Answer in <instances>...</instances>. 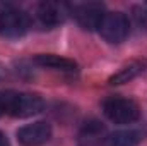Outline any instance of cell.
Wrapping results in <instances>:
<instances>
[{
  "mask_svg": "<svg viewBox=\"0 0 147 146\" xmlns=\"http://www.w3.org/2000/svg\"><path fill=\"white\" fill-rule=\"evenodd\" d=\"M28 29H29V17L22 9L12 3L0 5V36L16 40L24 36Z\"/></svg>",
  "mask_w": 147,
  "mask_h": 146,
  "instance_id": "cell-1",
  "label": "cell"
},
{
  "mask_svg": "<svg viewBox=\"0 0 147 146\" xmlns=\"http://www.w3.org/2000/svg\"><path fill=\"white\" fill-rule=\"evenodd\" d=\"M103 112L105 115L115 124H132L139 120L140 108L139 105L130 98L121 96H111L103 102Z\"/></svg>",
  "mask_w": 147,
  "mask_h": 146,
  "instance_id": "cell-2",
  "label": "cell"
},
{
  "mask_svg": "<svg viewBox=\"0 0 147 146\" xmlns=\"http://www.w3.org/2000/svg\"><path fill=\"white\" fill-rule=\"evenodd\" d=\"M98 33L108 43H121L130 33V21L123 12H105Z\"/></svg>",
  "mask_w": 147,
  "mask_h": 146,
  "instance_id": "cell-3",
  "label": "cell"
},
{
  "mask_svg": "<svg viewBox=\"0 0 147 146\" xmlns=\"http://www.w3.org/2000/svg\"><path fill=\"white\" fill-rule=\"evenodd\" d=\"M67 7L69 14L77 21V24L87 31L98 29L99 21L105 14V5L98 2H75V3H67Z\"/></svg>",
  "mask_w": 147,
  "mask_h": 146,
  "instance_id": "cell-4",
  "label": "cell"
},
{
  "mask_svg": "<svg viewBox=\"0 0 147 146\" xmlns=\"http://www.w3.org/2000/svg\"><path fill=\"white\" fill-rule=\"evenodd\" d=\"M45 108V100L34 95V93H10V102H9V115L12 117H19V119H26V117H33Z\"/></svg>",
  "mask_w": 147,
  "mask_h": 146,
  "instance_id": "cell-5",
  "label": "cell"
},
{
  "mask_svg": "<svg viewBox=\"0 0 147 146\" xmlns=\"http://www.w3.org/2000/svg\"><path fill=\"white\" fill-rule=\"evenodd\" d=\"M69 16L67 3H57V2H41L36 7L34 19L43 29H53L58 24L65 21Z\"/></svg>",
  "mask_w": 147,
  "mask_h": 146,
  "instance_id": "cell-6",
  "label": "cell"
},
{
  "mask_svg": "<svg viewBox=\"0 0 147 146\" xmlns=\"http://www.w3.org/2000/svg\"><path fill=\"white\" fill-rule=\"evenodd\" d=\"M51 138V127L46 122H33L17 131V139L24 146H41Z\"/></svg>",
  "mask_w": 147,
  "mask_h": 146,
  "instance_id": "cell-7",
  "label": "cell"
},
{
  "mask_svg": "<svg viewBox=\"0 0 147 146\" xmlns=\"http://www.w3.org/2000/svg\"><path fill=\"white\" fill-rule=\"evenodd\" d=\"M142 139H144V132L140 129H125L106 136L105 146H137Z\"/></svg>",
  "mask_w": 147,
  "mask_h": 146,
  "instance_id": "cell-8",
  "label": "cell"
},
{
  "mask_svg": "<svg viewBox=\"0 0 147 146\" xmlns=\"http://www.w3.org/2000/svg\"><path fill=\"white\" fill-rule=\"evenodd\" d=\"M33 62L41 65V67H48V69H57V71H75L77 69V64L70 60V59H65V57H60V55H55V53H41L36 55L33 59Z\"/></svg>",
  "mask_w": 147,
  "mask_h": 146,
  "instance_id": "cell-9",
  "label": "cell"
},
{
  "mask_svg": "<svg viewBox=\"0 0 147 146\" xmlns=\"http://www.w3.org/2000/svg\"><path fill=\"white\" fill-rule=\"evenodd\" d=\"M144 71H146V69H144V62H134V64H130V65L120 69L116 74H113L108 83H110V84H123V83L132 81L134 77H137L139 74H142Z\"/></svg>",
  "mask_w": 147,
  "mask_h": 146,
  "instance_id": "cell-10",
  "label": "cell"
},
{
  "mask_svg": "<svg viewBox=\"0 0 147 146\" xmlns=\"http://www.w3.org/2000/svg\"><path fill=\"white\" fill-rule=\"evenodd\" d=\"M132 16H134L135 24L140 29L147 31V5H135L132 10Z\"/></svg>",
  "mask_w": 147,
  "mask_h": 146,
  "instance_id": "cell-11",
  "label": "cell"
},
{
  "mask_svg": "<svg viewBox=\"0 0 147 146\" xmlns=\"http://www.w3.org/2000/svg\"><path fill=\"white\" fill-rule=\"evenodd\" d=\"M0 146H10V143H9V139H7V136L0 131Z\"/></svg>",
  "mask_w": 147,
  "mask_h": 146,
  "instance_id": "cell-12",
  "label": "cell"
}]
</instances>
